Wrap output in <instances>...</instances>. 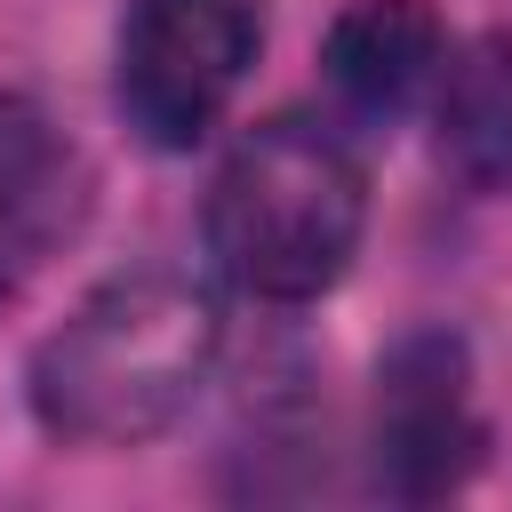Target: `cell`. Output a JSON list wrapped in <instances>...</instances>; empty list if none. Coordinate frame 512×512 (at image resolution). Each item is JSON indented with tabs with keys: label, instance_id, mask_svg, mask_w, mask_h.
Segmentation results:
<instances>
[{
	"label": "cell",
	"instance_id": "1",
	"mask_svg": "<svg viewBox=\"0 0 512 512\" xmlns=\"http://www.w3.org/2000/svg\"><path fill=\"white\" fill-rule=\"evenodd\" d=\"M224 352L216 296L176 264L96 280L32 352L24 400L64 448H136L168 432Z\"/></svg>",
	"mask_w": 512,
	"mask_h": 512
},
{
	"label": "cell",
	"instance_id": "2",
	"mask_svg": "<svg viewBox=\"0 0 512 512\" xmlns=\"http://www.w3.org/2000/svg\"><path fill=\"white\" fill-rule=\"evenodd\" d=\"M208 256L216 272L256 304H312L344 280L360 224H368V176L352 144L328 120L272 112L256 120L208 184Z\"/></svg>",
	"mask_w": 512,
	"mask_h": 512
},
{
	"label": "cell",
	"instance_id": "3",
	"mask_svg": "<svg viewBox=\"0 0 512 512\" xmlns=\"http://www.w3.org/2000/svg\"><path fill=\"white\" fill-rule=\"evenodd\" d=\"M256 0H128L112 40V104L152 152H192L256 64Z\"/></svg>",
	"mask_w": 512,
	"mask_h": 512
},
{
	"label": "cell",
	"instance_id": "4",
	"mask_svg": "<svg viewBox=\"0 0 512 512\" xmlns=\"http://www.w3.org/2000/svg\"><path fill=\"white\" fill-rule=\"evenodd\" d=\"M376 488L400 504H432L472 480L488 424L472 408V352L448 328H408L376 360Z\"/></svg>",
	"mask_w": 512,
	"mask_h": 512
},
{
	"label": "cell",
	"instance_id": "5",
	"mask_svg": "<svg viewBox=\"0 0 512 512\" xmlns=\"http://www.w3.org/2000/svg\"><path fill=\"white\" fill-rule=\"evenodd\" d=\"M448 64V24L432 0H352L320 40V80L344 120L400 128Z\"/></svg>",
	"mask_w": 512,
	"mask_h": 512
},
{
	"label": "cell",
	"instance_id": "6",
	"mask_svg": "<svg viewBox=\"0 0 512 512\" xmlns=\"http://www.w3.org/2000/svg\"><path fill=\"white\" fill-rule=\"evenodd\" d=\"M432 152L464 192L512 184V32H480L448 48L432 80Z\"/></svg>",
	"mask_w": 512,
	"mask_h": 512
},
{
	"label": "cell",
	"instance_id": "7",
	"mask_svg": "<svg viewBox=\"0 0 512 512\" xmlns=\"http://www.w3.org/2000/svg\"><path fill=\"white\" fill-rule=\"evenodd\" d=\"M80 208V160L32 96H0V264L40 256Z\"/></svg>",
	"mask_w": 512,
	"mask_h": 512
}]
</instances>
